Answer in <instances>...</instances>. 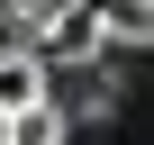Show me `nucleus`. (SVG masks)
Masks as SVG:
<instances>
[{
  "label": "nucleus",
  "instance_id": "nucleus-1",
  "mask_svg": "<svg viewBox=\"0 0 154 145\" xmlns=\"http://www.w3.org/2000/svg\"><path fill=\"white\" fill-rule=\"evenodd\" d=\"M36 54H45V72H72V63L109 54V36H100V9H91V0H54V18H45Z\"/></svg>",
  "mask_w": 154,
  "mask_h": 145
},
{
  "label": "nucleus",
  "instance_id": "nucleus-2",
  "mask_svg": "<svg viewBox=\"0 0 154 145\" xmlns=\"http://www.w3.org/2000/svg\"><path fill=\"white\" fill-rule=\"evenodd\" d=\"M82 82H72V100H63V118H118L127 109V82H118V63L109 54H91V63H72Z\"/></svg>",
  "mask_w": 154,
  "mask_h": 145
},
{
  "label": "nucleus",
  "instance_id": "nucleus-3",
  "mask_svg": "<svg viewBox=\"0 0 154 145\" xmlns=\"http://www.w3.org/2000/svg\"><path fill=\"white\" fill-rule=\"evenodd\" d=\"M36 100H45V54H36V45H0V109L18 118V109H36Z\"/></svg>",
  "mask_w": 154,
  "mask_h": 145
},
{
  "label": "nucleus",
  "instance_id": "nucleus-4",
  "mask_svg": "<svg viewBox=\"0 0 154 145\" xmlns=\"http://www.w3.org/2000/svg\"><path fill=\"white\" fill-rule=\"evenodd\" d=\"M109 45H154V0H91Z\"/></svg>",
  "mask_w": 154,
  "mask_h": 145
},
{
  "label": "nucleus",
  "instance_id": "nucleus-5",
  "mask_svg": "<svg viewBox=\"0 0 154 145\" xmlns=\"http://www.w3.org/2000/svg\"><path fill=\"white\" fill-rule=\"evenodd\" d=\"M54 18V0H0V27H9V45H36Z\"/></svg>",
  "mask_w": 154,
  "mask_h": 145
},
{
  "label": "nucleus",
  "instance_id": "nucleus-6",
  "mask_svg": "<svg viewBox=\"0 0 154 145\" xmlns=\"http://www.w3.org/2000/svg\"><path fill=\"white\" fill-rule=\"evenodd\" d=\"M0 145H9V109H0Z\"/></svg>",
  "mask_w": 154,
  "mask_h": 145
}]
</instances>
